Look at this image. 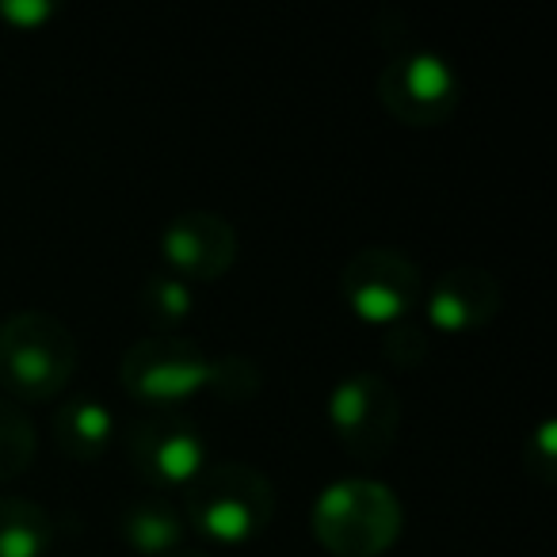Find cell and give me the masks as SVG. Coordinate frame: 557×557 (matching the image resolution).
<instances>
[{
  "instance_id": "cell-10",
  "label": "cell",
  "mask_w": 557,
  "mask_h": 557,
  "mask_svg": "<svg viewBox=\"0 0 557 557\" xmlns=\"http://www.w3.org/2000/svg\"><path fill=\"white\" fill-rule=\"evenodd\" d=\"M420 306H424V325L435 329V333H478L500 313L504 287L493 271L478 268V263H458V268H447L435 278L432 290H424Z\"/></svg>"
},
{
  "instance_id": "cell-4",
  "label": "cell",
  "mask_w": 557,
  "mask_h": 557,
  "mask_svg": "<svg viewBox=\"0 0 557 557\" xmlns=\"http://www.w3.org/2000/svg\"><path fill=\"white\" fill-rule=\"evenodd\" d=\"M222 359L207 356L187 336H146L123 356L119 386L141 405H153L157 412H172L176 405L191 401L199 394H214L222 386Z\"/></svg>"
},
{
  "instance_id": "cell-19",
  "label": "cell",
  "mask_w": 557,
  "mask_h": 557,
  "mask_svg": "<svg viewBox=\"0 0 557 557\" xmlns=\"http://www.w3.org/2000/svg\"><path fill=\"white\" fill-rule=\"evenodd\" d=\"M169 557H210V554H202V549H176V554H169Z\"/></svg>"
},
{
  "instance_id": "cell-1",
  "label": "cell",
  "mask_w": 557,
  "mask_h": 557,
  "mask_svg": "<svg viewBox=\"0 0 557 557\" xmlns=\"http://www.w3.org/2000/svg\"><path fill=\"white\" fill-rule=\"evenodd\" d=\"M275 488L256 466L222 458L207 462L184 488V523L214 546H248L271 527Z\"/></svg>"
},
{
  "instance_id": "cell-11",
  "label": "cell",
  "mask_w": 557,
  "mask_h": 557,
  "mask_svg": "<svg viewBox=\"0 0 557 557\" xmlns=\"http://www.w3.org/2000/svg\"><path fill=\"white\" fill-rule=\"evenodd\" d=\"M119 534L141 557H169L187 546L184 511L172 508L164 496H141V500L126 504L119 516Z\"/></svg>"
},
{
  "instance_id": "cell-15",
  "label": "cell",
  "mask_w": 557,
  "mask_h": 557,
  "mask_svg": "<svg viewBox=\"0 0 557 557\" xmlns=\"http://www.w3.org/2000/svg\"><path fill=\"white\" fill-rule=\"evenodd\" d=\"M35 424L16 401L0 397V481H12L32 466L35 458Z\"/></svg>"
},
{
  "instance_id": "cell-13",
  "label": "cell",
  "mask_w": 557,
  "mask_h": 557,
  "mask_svg": "<svg viewBox=\"0 0 557 557\" xmlns=\"http://www.w3.org/2000/svg\"><path fill=\"white\" fill-rule=\"evenodd\" d=\"M54 534V516L42 504L0 496V557H47Z\"/></svg>"
},
{
  "instance_id": "cell-7",
  "label": "cell",
  "mask_w": 557,
  "mask_h": 557,
  "mask_svg": "<svg viewBox=\"0 0 557 557\" xmlns=\"http://www.w3.org/2000/svg\"><path fill=\"white\" fill-rule=\"evenodd\" d=\"M329 428L363 462L382 458L397 440L401 428V397L382 374L356 371L341 379L329 394Z\"/></svg>"
},
{
  "instance_id": "cell-16",
  "label": "cell",
  "mask_w": 557,
  "mask_h": 557,
  "mask_svg": "<svg viewBox=\"0 0 557 557\" xmlns=\"http://www.w3.org/2000/svg\"><path fill=\"white\" fill-rule=\"evenodd\" d=\"M523 466L539 485H554L557 478V428L554 420H542L539 428L531 432L523 447Z\"/></svg>"
},
{
  "instance_id": "cell-17",
  "label": "cell",
  "mask_w": 557,
  "mask_h": 557,
  "mask_svg": "<svg viewBox=\"0 0 557 557\" xmlns=\"http://www.w3.org/2000/svg\"><path fill=\"white\" fill-rule=\"evenodd\" d=\"M54 20V0H0V24L12 32H47Z\"/></svg>"
},
{
  "instance_id": "cell-6",
  "label": "cell",
  "mask_w": 557,
  "mask_h": 557,
  "mask_svg": "<svg viewBox=\"0 0 557 557\" xmlns=\"http://www.w3.org/2000/svg\"><path fill=\"white\" fill-rule=\"evenodd\" d=\"M379 100L405 126H440L462 100V81L432 50H401L379 73Z\"/></svg>"
},
{
  "instance_id": "cell-8",
  "label": "cell",
  "mask_w": 557,
  "mask_h": 557,
  "mask_svg": "<svg viewBox=\"0 0 557 557\" xmlns=\"http://www.w3.org/2000/svg\"><path fill=\"white\" fill-rule=\"evenodd\" d=\"M207 462V440L180 412H153L131 428V466L149 488H187Z\"/></svg>"
},
{
  "instance_id": "cell-9",
  "label": "cell",
  "mask_w": 557,
  "mask_h": 557,
  "mask_svg": "<svg viewBox=\"0 0 557 557\" xmlns=\"http://www.w3.org/2000/svg\"><path fill=\"white\" fill-rule=\"evenodd\" d=\"M161 260L164 271L184 278L187 287L195 283H214L230 275L237 260V230L230 218L214 210H184L169 218L161 230Z\"/></svg>"
},
{
  "instance_id": "cell-18",
  "label": "cell",
  "mask_w": 557,
  "mask_h": 557,
  "mask_svg": "<svg viewBox=\"0 0 557 557\" xmlns=\"http://www.w3.org/2000/svg\"><path fill=\"white\" fill-rule=\"evenodd\" d=\"M382 351H386V359H394L397 367H417L428 351L424 329L412 325V321H401V325L386 329V336H382Z\"/></svg>"
},
{
  "instance_id": "cell-3",
  "label": "cell",
  "mask_w": 557,
  "mask_h": 557,
  "mask_svg": "<svg viewBox=\"0 0 557 557\" xmlns=\"http://www.w3.org/2000/svg\"><path fill=\"white\" fill-rule=\"evenodd\" d=\"M77 371V336L42 310L0 321V389L16 401H50Z\"/></svg>"
},
{
  "instance_id": "cell-14",
  "label": "cell",
  "mask_w": 557,
  "mask_h": 557,
  "mask_svg": "<svg viewBox=\"0 0 557 557\" xmlns=\"http://www.w3.org/2000/svg\"><path fill=\"white\" fill-rule=\"evenodd\" d=\"M138 313L157 336H176V329L195 313V287L169 271H153L138 287Z\"/></svg>"
},
{
  "instance_id": "cell-5",
  "label": "cell",
  "mask_w": 557,
  "mask_h": 557,
  "mask_svg": "<svg viewBox=\"0 0 557 557\" xmlns=\"http://www.w3.org/2000/svg\"><path fill=\"white\" fill-rule=\"evenodd\" d=\"M341 298L363 325L394 329L412 321L424 298V275L397 248L367 245L341 268Z\"/></svg>"
},
{
  "instance_id": "cell-12",
  "label": "cell",
  "mask_w": 557,
  "mask_h": 557,
  "mask_svg": "<svg viewBox=\"0 0 557 557\" xmlns=\"http://www.w3.org/2000/svg\"><path fill=\"white\" fill-rule=\"evenodd\" d=\"M54 440L58 450L73 462H96L108 455L111 440H115V412L88 394L70 397L54 412Z\"/></svg>"
},
{
  "instance_id": "cell-2",
  "label": "cell",
  "mask_w": 557,
  "mask_h": 557,
  "mask_svg": "<svg viewBox=\"0 0 557 557\" xmlns=\"http://www.w3.org/2000/svg\"><path fill=\"white\" fill-rule=\"evenodd\" d=\"M405 527V508L386 481L336 478L310 508V531L336 557H382Z\"/></svg>"
}]
</instances>
